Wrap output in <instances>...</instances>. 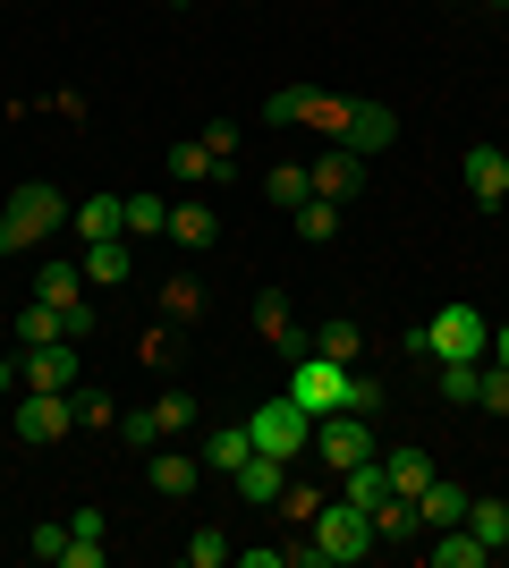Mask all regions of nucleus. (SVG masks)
<instances>
[{
  "instance_id": "603ef678",
  "label": "nucleus",
  "mask_w": 509,
  "mask_h": 568,
  "mask_svg": "<svg viewBox=\"0 0 509 568\" xmlns=\"http://www.w3.org/2000/svg\"><path fill=\"white\" fill-rule=\"evenodd\" d=\"M170 9H187V0H170Z\"/></svg>"
},
{
  "instance_id": "20e7f679",
  "label": "nucleus",
  "mask_w": 509,
  "mask_h": 568,
  "mask_svg": "<svg viewBox=\"0 0 509 568\" xmlns=\"http://www.w3.org/2000/svg\"><path fill=\"white\" fill-rule=\"evenodd\" d=\"M374 458V416H357V407H332V416H315V467L348 475Z\"/></svg>"
},
{
  "instance_id": "a18cd8bd",
  "label": "nucleus",
  "mask_w": 509,
  "mask_h": 568,
  "mask_svg": "<svg viewBox=\"0 0 509 568\" xmlns=\"http://www.w3.org/2000/svg\"><path fill=\"white\" fill-rule=\"evenodd\" d=\"M60 323H69V339H94V323H102V306H94V297H85V306H69V314H60Z\"/></svg>"
},
{
  "instance_id": "473e14b6",
  "label": "nucleus",
  "mask_w": 509,
  "mask_h": 568,
  "mask_svg": "<svg viewBox=\"0 0 509 568\" xmlns=\"http://www.w3.org/2000/svg\"><path fill=\"white\" fill-rule=\"evenodd\" d=\"M264 195H272V204H289V213H297V204L315 195V179H306V162H281V170H264Z\"/></svg>"
},
{
  "instance_id": "de8ad7c7",
  "label": "nucleus",
  "mask_w": 509,
  "mask_h": 568,
  "mask_svg": "<svg viewBox=\"0 0 509 568\" xmlns=\"http://www.w3.org/2000/svg\"><path fill=\"white\" fill-rule=\"evenodd\" d=\"M238 568H289V551H272V544H238Z\"/></svg>"
},
{
  "instance_id": "6ab92c4d",
  "label": "nucleus",
  "mask_w": 509,
  "mask_h": 568,
  "mask_svg": "<svg viewBox=\"0 0 509 568\" xmlns=\"http://www.w3.org/2000/svg\"><path fill=\"white\" fill-rule=\"evenodd\" d=\"M297 128H315V136L339 144V128H348V94H315V85H297Z\"/></svg>"
},
{
  "instance_id": "39448f33",
  "label": "nucleus",
  "mask_w": 509,
  "mask_h": 568,
  "mask_svg": "<svg viewBox=\"0 0 509 568\" xmlns=\"http://www.w3.org/2000/svg\"><path fill=\"white\" fill-rule=\"evenodd\" d=\"M246 433H255V450L289 458V467H297V458H306V450H315V416H306V407H297L289 390H281V399H264V407H255V425H246Z\"/></svg>"
},
{
  "instance_id": "e433bc0d",
  "label": "nucleus",
  "mask_w": 509,
  "mask_h": 568,
  "mask_svg": "<svg viewBox=\"0 0 509 568\" xmlns=\"http://www.w3.org/2000/svg\"><path fill=\"white\" fill-rule=\"evenodd\" d=\"M230 560H238V544H230L221 526H204V535L187 544V568H230Z\"/></svg>"
},
{
  "instance_id": "ddd939ff",
  "label": "nucleus",
  "mask_w": 509,
  "mask_h": 568,
  "mask_svg": "<svg viewBox=\"0 0 509 568\" xmlns=\"http://www.w3.org/2000/svg\"><path fill=\"white\" fill-rule=\"evenodd\" d=\"M230 484H238V500H246V509H272V500H281V484H289V458L246 450V467L230 475Z\"/></svg>"
},
{
  "instance_id": "bb28decb",
  "label": "nucleus",
  "mask_w": 509,
  "mask_h": 568,
  "mask_svg": "<svg viewBox=\"0 0 509 568\" xmlns=\"http://www.w3.org/2000/svg\"><path fill=\"white\" fill-rule=\"evenodd\" d=\"M467 535L485 551H509V500H467Z\"/></svg>"
},
{
  "instance_id": "9b49d317",
  "label": "nucleus",
  "mask_w": 509,
  "mask_h": 568,
  "mask_svg": "<svg viewBox=\"0 0 509 568\" xmlns=\"http://www.w3.org/2000/svg\"><path fill=\"white\" fill-rule=\"evenodd\" d=\"M306 179H315V195H332V204H348V195L365 187V153H348V144H323L315 162H306Z\"/></svg>"
},
{
  "instance_id": "49530a36",
  "label": "nucleus",
  "mask_w": 509,
  "mask_h": 568,
  "mask_svg": "<svg viewBox=\"0 0 509 568\" xmlns=\"http://www.w3.org/2000/svg\"><path fill=\"white\" fill-rule=\"evenodd\" d=\"M264 119H272V128H297V85H281V94L264 102Z\"/></svg>"
},
{
  "instance_id": "f8f14e48",
  "label": "nucleus",
  "mask_w": 509,
  "mask_h": 568,
  "mask_svg": "<svg viewBox=\"0 0 509 568\" xmlns=\"http://www.w3.org/2000/svg\"><path fill=\"white\" fill-rule=\"evenodd\" d=\"M390 136H399V119H390V102H348V128H339V144L348 153H390Z\"/></svg>"
},
{
  "instance_id": "4c0bfd02",
  "label": "nucleus",
  "mask_w": 509,
  "mask_h": 568,
  "mask_svg": "<svg viewBox=\"0 0 509 568\" xmlns=\"http://www.w3.org/2000/svg\"><path fill=\"white\" fill-rule=\"evenodd\" d=\"M272 509H281V518H297V526H315L323 493H315V484H297V475H289V484H281V500H272Z\"/></svg>"
},
{
  "instance_id": "412c9836",
  "label": "nucleus",
  "mask_w": 509,
  "mask_h": 568,
  "mask_svg": "<svg viewBox=\"0 0 509 568\" xmlns=\"http://www.w3.org/2000/svg\"><path fill=\"white\" fill-rule=\"evenodd\" d=\"M339 500H357L365 518H374V500H390V467H383V450L365 458V467H348V475H339Z\"/></svg>"
},
{
  "instance_id": "4be33fe9",
  "label": "nucleus",
  "mask_w": 509,
  "mask_h": 568,
  "mask_svg": "<svg viewBox=\"0 0 509 568\" xmlns=\"http://www.w3.org/2000/svg\"><path fill=\"white\" fill-rule=\"evenodd\" d=\"M246 450H255V433H246V425H213V433H204V467H213V475H238Z\"/></svg>"
},
{
  "instance_id": "c85d7f7f",
  "label": "nucleus",
  "mask_w": 509,
  "mask_h": 568,
  "mask_svg": "<svg viewBox=\"0 0 509 568\" xmlns=\"http://www.w3.org/2000/svg\"><path fill=\"white\" fill-rule=\"evenodd\" d=\"M153 425H162V442H179V433L204 425V407H195L187 390H162V399H153Z\"/></svg>"
},
{
  "instance_id": "aec40b11",
  "label": "nucleus",
  "mask_w": 509,
  "mask_h": 568,
  "mask_svg": "<svg viewBox=\"0 0 509 568\" xmlns=\"http://www.w3.org/2000/svg\"><path fill=\"white\" fill-rule=\"evenodd\" d=\"M170 179H179V187H204V179H230V162H213L204 136H179L170 144Z\"/></svg>"
},
{
  "instance_id": "f3484780",
  "label": "nucleus",
  "mask_w": 509,
  "mask_h": 568,
  "mask_svg": "<svg viewBox=\"0 0 509 568\" xmlns=\"http://www.w3.org/2000/svg\"><path fill=\"white\" fill-rule=\"evenodd\" d=\"M170 246H187V255H195V246H213V237H221V213H213V204H195V195H187V204H170Z\"/></svg>"
},
{
  "instance_id": "9d476101",
  "label": "nucleus",
  "mask_w": 509,
  "mask_h": 568,
  "mask_svg": "<svg viewBox=\"0 0 509 568\" xmlns=\"http://www.w3.org/2000/svg\"><path fill=\"white\" fill-rule=\"evenodd\" d=\"M459 179H467V204H509V153L501 144H467Z\"/></svg>"
},
{
  "instance_id": "0eeeda50",
  "label": "nucleus",
  "mask_w": 509,
  "mask_h": 568,
  "mask_svg": "<svg viewBox=\"0 0 509 568\" xmlns=\"http://www.w3.org/2000/svg\"><path fill=\"white\" fill-rule=\"evenodd\" d=\"M9 425H18L26 450H43V442H69V433H77V399H69V390H26V407L9 416Z\"/></svg>"
},
{
  "instance_id": "8fccbe9b",
  "label": "nucleus",
  "mask_w": 509,
  "mask_h": 568,
  "mask_svg": "<svg viewBox=\"0 0 509 568\" xmlns=\"http://www.w3.org/2000/svg\"><path fill=\"white\" fill-rule=\"evenodd\" d=\"M9 382H18V356H9V348H0V390H9Z\"/></svg>"
},
{
  "instance_id": "a211bd4d",
  "label": "nucleus",
  "mask_w": 509,
  "mask_h": 568,
  "mask_svg": "<svg viewBox=\"0 0 509 568\" xmlns=\"http://www.w3.org/2000/svg\"><path fill=\"white\" fill-rule=\"evenodd\" d=\"M77 272H85V288H120L128 272H136V263H128V237H94V246H85V263H77Z\"/></svg>"
},
{
  "instance_id": "37998d69",
  "label": "nucleus",
  "mask_w": 509,
  "mask_h": 568,
  "mask_svg": "<svg viewBox=\"0 0 509 568\" xmlns=\"http://www.w3.org/2000/svg\"><path fill=\"white\" fill-rule=\"evenodd\" d=\"M204 153H213V162H230V153H238V119H213V128H204Z\"/></svg>"
},
{
  "instance_id": "6e6552de",
  "label": "nucleus",
  "mask_w": 509,
  "mask_h": 568,
  "mask_svg": "<svg viewBox=\"0 0 509 568\" xmlns=\"http://www.w3.org/2000/svg\"><path fill=\"white\" fill-rule=\"evenodd\" d=\"M255 339H264L272 356H306L315 348V332H297V314H289V297H281V288H255Z\"/></svg>"
},
{
  "instance_id": "c9c22d12",
  "label": "nucleus",
  "mask_w": 509,
  "mask_h": 568,
  "mask_svg": "<svg viewBox=\"0 0 509 568\" xmlns=\"http://www.w3.org/2000/svg\"><path fill=\"white\" fill-rule=\"evenodd\" d=\"M162 230H170L162 195H128V237H162Z\"/></svg>"
},
{
  "instance_id": "c756f323",
  "label": "nucleus",
  "mask_w": 509,
  "mask_h": 568,
  "mask_svg": "<svg viewBox=\"0 0 509 568\" xmlns=\"http://www.w3.org/2000/svg\"><path fill=\"white\" fill-rule=\"evenodd\" d=\"M357 348H365V332L348 323V314H332V323L315 332V356H332V365H357Z\"/></svg>"
},
{
  "instance_id": "2eb2a0df",
  "label": "nucleus",
  "mask_w": 509,
  "mask_h": 568,
  "mask_svg": "<svg viewBox=\"0 0 509 568\" xmlns=\"http://www.w3.org/2000/svg\"><path fill=\"white\" fill-rule=\"evenodd\" d=\"M69 230L94 246V237H128V195H85V204H69Z\"/></svg>"
},
{
  "instance_id": "f704fd0d",
  "label": "nucleus",
  "mask_w": 509,
  "mask_h": 568,
  "mask_svg": "<svg viewBox=\"0 0 509 568\" xmlns=\"http://www.w3.org/2000/svg\"><path fill=\"white\" fill-rule=\"evenodd\" d=\"M69 399H77V425H94V433H111V425H120V399H111V390H85V382H77Z\"/></svg>"
},
{
  "instance_id": "b1692460",
  "label": "nucleus",
  "mask_w": 509,
  "mask_h": 568,
  "mask_svg": "<svg viewBox=\"0 0 509 568\" xmlns=\"http://www.w3.org/2000/svg\"><path fill=\"white\" fill-rule=\"evenodd\" d=\"M34 297H43V306H85V272H77V263H43V272H34Z\"/></svg>"
},
{
  "instance_id": "ea45409f",
  "label": "nucleus",
  "mask_w": 509,
  "mask_h": 568,
  "mask_svg": "<svg viewBox=\"0 0 509 568\" xmlns=\"http://www.w3.org/2000/svg\"><path fill=\"white\" fill-rule=\"evenodd\" d=\"M26 551H34V560H60V551H69V526H60V518H43L34 535H26Z\"/></svg>"
},
{
  "instance_id": "1a4fd4ad",
  "label": "nucleus",
  "mask_w": 509,
  "mask_h": 568,
  "mask_svg": "<svg viewBox=\"0 0 509 568\" xmlns=\"http://www.w3.org/2000/svg\"><path fill=\"white\" fill-rule=\"evenodd\" d=\"M18 382L26 390H77V339H43V348L18 356Z\"/></svg>"
},
{
  "instance_id": "f257e3e1",
  "label": "nucleus",
  "mask_w": 509,
  "mask_h": 568,
  "mask_svg": "<svg viewBox=\"0 0 509 568\" xmlns=\"http://www.w3.org/2000/svg\"><path fill=\"white\" fill-rule=\"evenodd\" d=\"M60 221H69V195L43 187V179H26V187L0 204V255H34V246H43Z\"/></svg>"
},
{
  "instance_id": "5701e85b",
  "label": "nucleus",
  "mask_w": 509,
  "mask_h": 568,
  "mask_svg": "<svg viewBox=\"0 0 509 568\" xmlns=\"http://www.w3.org/2000/svg\"><path fill=\"white\" fill-rule=\"evenodd\" d=\"M425 560H434V568H485L492 551L476 544V535H467V526H441L434 544H425Z\"/></svg>"
},
{
  "instance_id": "cd10ccee",
  "label": "nucleus",
  "mask_w": 509,
  "mask_h": 568,
  "mask_svg": "<svg viewBox=\"0 0 509 568\" xmlns=\"http://www.w3.org/2000/svg\"><path fill=\"white\" fill-rule=\"evenodd\" d=\"M289 221H297V237H306V246H332V237H339V204H332V195H306Z\"/></svg>"
},
{
  "instance_id": "3c124183",
  "label": "nucleus",
  "mask_w": 509,
  "mask_h": 568,
  "mask_svg": "<svg viewBox=\"0 0 509 568\" xmlns=\"http://www.w3.org/2000/svg\"><path fill=\"white\" fill-rule=\"evenodd\" d=\"M485 9H509V0H485Z\"/></svg>"
},
{
  "instance_id": "79ce46f5",
  "label": "nucleus",
  "mask_w": 509,
  "mask_h": 568,
  "mask_svg": "<svg viewBox=\"0 0 509 568\" xmlns=\"http://www.w3.org/2000/svg\"><path fill=\"white\" fill-rule=\"evenodd\" d=\"M102 560H111V551H102L94 535H69V551H60V568H102Z\"/></svg>"
},
{
  "instance_id": "dca6fc26",
  "label": "nucleus",
  "mask_w": 509,
  "mask_h": 568,
  "mask_svg": "<svg viewBox=\"0 0 509 568\" xmlns=\"http://www.w3.org/2000/svg\"><path fill=\"white\" fill-rule=\"evenodd\" d=\"M145 484H153V493H162V500H187L195 484H204V458H187V450H153Z\"/></svg>"
},
{
  "instance_id": "4468645a",
  "label": "nucleus",
  "mask_w": 509,
  "mask_h": 568,
  "mask_svg": "<svg viewBox=\"0 0 509 568\" xmlns=\"http://www.w3.org/2000/svg\"><path fill=\"white\" fill-rule=\"evenodd\" d=\"M467 484H450V475H434L425 493H416V518H425V535H441V526H467Z\"/></svg>"
},
{
  "instance_id": "72a5a7b5",
  "label": "nucleus",
  "mask_w": 509,
  "mask_h": 568,
  "mask_svg": "<svg viewBox=\"0 0 509 568\" xmlns=\"http://www.w3.org/2000/svg\"><path fill=\"white\" fill-rule=\"evenodd\" d=\"M111 433H120V442H128V450H162V425H153V407H120V425H111Z\"/></svg>"
},
{
  "instance_id": "2f4dec72",
  "label": "nucleus",
  "mask_w": 509,
  "mask_h": 568,
  "mask_svg": "<svg viewBox=\"0 0 509 568\" xmlns=\"http://www.w3.org/2000/svg\"><path fill=\"white\" fill-rule=\"evenodd\" d=\"M476 382H485V365H459V356H450L434 374V390H441V407H476Z\"/></svg>"
},
{
  "instance_id": "c03bdc74",
  "label": "nucleus",
  "mask_w": 509,
  "mask_h": 568,
  "mask_svg": "<svg viewBox=\"0 0 509 568\" xmlns=\"http://www.w3.org/2000/svg\"><path fill=\"white\" fill-rule=\"evenodd\" d=\"M348 407H357V416H374V407H383V382H374V374H348Z\"/></svg>"
},
{
  "instance_id": "58836bf2",
  "label": "nucleus",
  "mask_w": 509,
  "mask_h": 568,
  "mask_svg": "<svg viewBox=\"0 0 509 568\" xmlns=\"http://www.w3.org/2000/svg\"><path fill=\"white\" fill-rule=\"evenodd\" d=\"M476 407L509 416V365H492V356H485V382H476Z\"/></svg>"
},
{
  "instance_id": "423d86ee",
  "label": "nucleus",
  "mask_w": 509,
  "mask_h": 568,
  "mask_svg": "<svg viewBox=\"0 0 509 568\" xmlns=\"http://www.w3.org/2000/svg\"><path fill=\"white\" fill-rule=\"evenodd\" d=\"M348 374H357V365H332V356H297L289 365V399L306 407V416H332V407H348Z\"/></svg>"
},
{
  "instance_id": "7ed1b4c3",
  "label": "nucleus",
  "mask_w": 509,
  "mask_h": 568,
  "mask_svg": "<svg viewBox=\"0 0 509 568\" xmlns=\"http://www.w3.org/2000/svg\"><path fill=\"white\" fill-rule=\"evenodd\" d=\"M306 544H315V560H323V568H348V560H365V551H374V518H365L357 500H323V509H315V535H306Z\"/></svg>"
},
{
  "instance_id": "09e8293b",
  "label": "nucleus",
  "mask_w": 509,
  "mask_h": 568,
  "mask_svg": "<svg viewBox=\"0 0 509 568\" xmlns=\"http://www.w3.org/2000/svg\"><path fill=\"white\" fill-rule=\"evenodd\" d=\"M485 356H492V365H509V323H492V348Z\"/></svg>"
},
{
  "instance_id": "a19ab883",
  "label": "nucleus",
  "mask_w": 509,
  "mask_h": 568,
  "mask_svg": "<svg viewBox=\"0 0 509 568\" xmlns=\"http://www.w3.org/2000/svg\"><path fill=\"white\" fill-rule=\"evenodd\" d=\"M162 314H187V323H195V314H204V288H195V281H170L162 288Z\"/></svg>"
},
{
  "instance_id": "f03ea898",
  "label": "nucleus",
  "mask_w": 509,
  "mask_h": 568,
  "mask_svg": "<svg viewBox=\"0 0 509 568\" xmlns=\"http://www.w3.org/2000/svg\"><path fill=\"white\" fill-rule=\"evenodd\" d=\"M485 348H492V323L467 306V297H450V306L425 323V356H434V365H450V356H459V365H485Z\"/></svg>"
},
{
  "instance_id": "a878e982",
  "label": "nucleus",
  "mask_w": 509,
  "mask_h": 568,
  "mask_svg": "<svg viewBox=\"0 0 509 568\" xmlns=\"http://www.w3.org/2000/svg\"><path fill=\"white\" fill-rule=\"evenodd\" d=\"M383 467H390V493H399V500H416L425 484H434V458L416 450V442H399V450H390Z\"/></svg>"
},
{
  "instance_id": "393cba45",
  "label": "nucleus",
  "mask_w": 509,
  "mask_h": 568,
  "mask_svg": "<svg viewBox=\"0 0 509 568\" xmlns=\"http://www.w3.org/2000/svg\"><path fill=\"white\" fill-rule=\"evenodd\" d=\"M425 535V518H416V500H374V544H416Z\"/></svg>"
},
{
  "instance_id": "7c9ffc66",
  "label": "nucleus",
  "mask_w": 509,
  "mask_h": 568,
  "mask_svg": "<svg viewBox=\"0 0 509 568\" xmlns=\"http://www.w3.org/2000/svg\"><path fill=\"white\" fill-rule=\"evenodd\" d=\"M18 339H26V348H43V339H69L60 306H43V297H26V314H18Z\"/></svg>"
}]
</instances>
